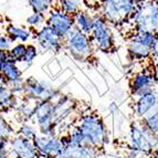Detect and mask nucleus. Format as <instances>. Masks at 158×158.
I'll return each mask as SVG.
<instances>
[{"label": "nucleus", "instance_id": "obj_1", "mask_svg": "<svg viewBox=\"0 0 158 158\" xmlns=\"http://www.w3.org/2000/svg\"><path fill=\"white\" fill-rule=\"evenodd\" d=\"M77 126L84 136L85 144L101 149L110 142L107 127L101 116L93 112L83 113L77 119Z\"/></svg>", "mask_w": 158, "mask_h": 158}, {"label": "nucleus", "instance_id": "obj_2", "mask_svg": "<svg viewBox=\"0 0 158 158\" xmlns=\"http://www.w3.org/2000/svg\"><path fill=\"white\" fill-rule=\"evenodd\" d=\"M136 7L132 0H100L98 13L111 26H124L129 22Z\"/></svg>", "mask_w": 158, "mask_h": 158}, {"label": "nucleus", "instance_id": "obj_3", "mask_svg": "<svg viewBox=\"0 0 158 158\" xmlns=\"http://www.w3.org/2000/svg\"><path fill=\"white\" fill-rule=\"evenodd\" d=\"M128 23L132 24L134 32L158 33V0H146L137 5Z\"/></svg>", "mask_w": 158, "mask_h": 158}, {"label": "nucleus", "instance_id": "obj_4", "mask_svg": "<svg viewBox=\"0 0 158 158\" xmlns=\"http://www.w3.org/2000/svg\"><path fill=\"white\" fill-rule=\"evenodd\" d=\"M64 49L69 54L79 62H86L93 58L95 48L90 35L74 28L64 38Z\"/></svg>", "mask_w": 158, "mask_h": 158}, {"label": "nucleus", "instance_id": "obj_5", "mask_svg": "<svg viewBox=\"0 0 158 158\" xmlns=\"http://www.w3.org/2000/svg\"><path fill=\"white\" fill-rule=\"evenodd\" d=\"M62 94L59 87L44 80L30 77L24 80V92L21 98L32 102H54Z\"/></svg>", "mask_w": 158, "mask_h": 158}, {"label": "nucleus", "instance_id": "obj_6", "mask_svg": "<svg viewBox=\"0 0 158 158\" xmlns=\"http://www.w3.org/2000/svg\"><path fill=\"white\" fill-rule=\"evenodd\" d=\"M93 19H94V26L90 37L95 51L104 53L112 52L115 49V38L112 26L98 12L93 15Z\"/></svg>", "mask_w": 158, "mask_h": 158}, {"label": "nucleus", "instance_id": "obj_7", "mask_svg": "<svg viewBox=\"0 0 158 158\" xmlns=\"http://www.w3.org/2000/svg\"><path fill=\"white\" fill-rule=\"evenodd\" d=\"M157 33L137 31L129 37L127 41V52L134 61L149 60L153 52Z\"/></svg>", "mask_w": 158, "mask_h": 158}, {"label": "nucleus", "instance_id": "obj_8", "mask_svg": "<svg viewBox=\"0 0 158 158\" xmlns=\"http://www.w3.org/2000/svg\"><path fill=\"white\" fill-rule=\"evenodd\" d=\"M129 146L143 155H150L158 148V136L148 131L142 121L138 119L129 128Z\"/></svg>", "mask_w": 158, "mask_h": 158}, {"label": "nucleus", "instance_id": "obj_9", "mask_svg": "<svg viewBox=\"0 0 158 158\" xmlns=\"http://www.w3.org/2000/svg\"><path fill=\"white\" fill-rule=\"evenodd\" d=\"M32 122H34L39 134L44 136L59 135L53 115V102H38Z\"/></svg>", "mask_w": 158, "mask_h": 158}, {"label": "nucleus", "instance_id": "obj_10", "mask_svg": "<svg viewBox=\"0 0 158 158\" xmlns=\"http://www.w3.org/2000/svg\"><path fill=\"white\" fill-rule=\"evenodd\" d=\"M33 39L39 51L42 52L59 53L64 49V39L48 24L34 31Z\"/></svg>", "mask_w": 158, "mask_h": 158}, {"label": "nucleus", "instance_id": "obj_11", "mask_svg": "<svg viewBox=\"0 0 158 158\" xmlns=\"http://www.w3.org/2000/svg\"><path fill=\"white\" fill-rule=\"evenodd\" d=\"M158 87V75L155 70L145 69L133 74L129 80V93L132 98H136L144 93L157 89Z\"/></svg>", "mask_w": 158, "mask_h": 158}, {"label": "nucleus", "instance_id": "obj_12", "mask_svg": "<svg viewBox=\"0 0 158 158\" xmlns=\"http://www.w3.org/2000/svg\"><path fill=\"white\" fill-rule=\"evenodd\" d=\"M77 108V103L70 94H62L53 102V115L56 128L66 124Z\"/></svg>", "mask_w": 158, "mask_h": 158}, {"label": "nucleus", "instance_id": "obj_13", "mask_svg": "<svg viewBox=\"0 0 158 158\" xmlns=\"http://www.w3.org/2000/svg\"><path fill=\"white\" fill-rule=\"evenodd\" d=\"M45 24L51 27L64 39L74 29V19L73 16L54 7L47 13Z\"/></svg>", "mask_w": 158, "mask_h": 158}, {"label": "nucleus", "instance_id": "obj_14", "mask_svg": "<svg viewBox=\"0 0 158 158\" xmlns=\"http://www.w3.org/2000/svg\"><path fill=\"white\" fill-rule=\"evenodd\" d=\"M33 142L40 158H58L63 149V142L60 135L44 136L39 134Z\"/></svg>", "mask_w": 158, "mask_h": 158}, {"label": "nucleus", "instance_id": "obj_15", "mask_svg": "<svg viewBox=\"0 0 158 158\" xmlns=\"http://www.w3.org/2000/svg\"><path fill=\"white\" fill-rule=\"evenodd\" d=\"M11 158H40L34 142L19 135H13L9 139Z\"/></svg>", "mask_w": 158, "mask_h": 158}, {"label": "nucleus", "instance_id": "obj_16", "mask_svg": "<svg viewBox=\"0 0 158 158\" xmlns=\"http://www.w3.org/2000/svg\"><path fill=\"white\" fill-rule=\"evenodd\" d=\"M158 106V87L144 93L134 101V114L138 119L145 118Z\"/></svg>", "mask_w": 158, "mask_h": 158}, {"label": "nucleus", "instance_id": "obj_17", "mask_svg": "<svg viewBox=\"0 0 158 158\" xmlns=\"http://www.w3.org/2000/svg\"><path fill=\"white\" fill-rule=\"evenodd\" d=\"M5 33L13 43H24L27 44L33 39L34 31L28 27L17 26L13 23H8L6 27Z\"/></svg>", "mask_w": 158, "mask_h": 158}, {"label": "nucleus", "instance_id": "obj_18", "mask_svg": "<svg viewBox=\"0 0 158 158\" xmlns=\"http://www.w3.org/2000/svg\"><path fill=\"white\" fill-rule=\"evenodd\" d=\"M0 74L3 77L7 85L11 84L13 82L22 80V70L19 66V63L16 61L11 60L10 58L6 61L5 64L0 69Z\"/></svg>", "mask_w": 158, "mask_h": 158}, {"label": "nucleus", "instance_id": "obj_19", "mask_svg": "<svg viewBox=\"0 0 158 158\" xmlns=\"http://www.w3.org/2000/svg\"><path fill=\"white\" fill-rule=\"evenodd\" d=\"M35 106H37L35 102L26 100V98H20L18 105L13 110L16 112L18 121H20V123L33 121L34 114H35Z\"/></svg>", "mask_w": 158, "mask_h": 158}, {"label": "nucleus", "instance_id": "obj_20", "mask_svg": "<svg viewBox=\"0 0 158 158\" xmlns=\"http://www.w3.org/2000/svg\"><path fill=\"white\" fill-rule=\"evenodd\" d=\"M19 101L20 98L11 92L8 85H0V113L13 111Z\"/></svg>", "mask_w": 158, "mask_h": 158}, {"label": "nucleus", "instance_id": "obj_21", "mask_svg": "<svg viewBox=\"0 0 158 158\" xmlns=\"http://www.w3.org/2000/svg\"><path fill=\"white\" fill-rule=\"evenodd\" d=\"M74 19V28L83 33L91 35L94 26V19L93 15L87 10H80L73 16Z\"/></svg>", "mask_w": 158, "mask_h": 158}, {"label": "nucleus", "instance_id": "obj_22", "mask_svg": "<svg viewBox=\"0 0 158 158\" xmlns=\"http://www.w3.org/2000/svg\"><path fill=\"white\" fill-rule=\"evenodd\" d=\"M56 7L64 12L74 16L80 10H82L81 0H56Z\"/></svg>", "mask_w": 158, "mask_h": 158}, {"label": "nucleus", "instance_id": "obj_23", "mask_svg": "<svg viewBox=\"0 0 158 158\" xmlns=\"http://www.w3.org/2000/svg\"><path fill=\"white\" fill-rule=\"evenodd\" d=\"M28 5L34 12L47 15L52 8L56 7V0H27Z\"/></svg>", "mask_w": 158, "mask_h": 158}, {"label": "nucleus", "instance_id": "obj_24", "mask_svg": "<svg viewBox=\"0 0 158 158\" xmlns=\"http://www.w3.org/2000/svg\"><path fill=\"white\" fill-rule=\"evenodd\" d=\"M17 135L24 137L27 139L34 140L39 135V131L32 122H23V123H20V125H19L18 134Z\"/></svg>", "mask_w": 158, "mask_h": 158}, {"label": "nucleus", "instance_id": "obj_25", "mask_svg": "<svg viewBox=\"0 0 158 158\" xmlns=\"http://www.w3.org/2000/svg\"><path fill=\"white\" fill-rule=\"evenodd\" d=\"M45 20H47V16H45V15L32 11L29 16L27 17L26 23L28 28H30V29L33 30V31H37L41 27L44 26Z\"/></svg>", "mask_w": 158, "mask_h": 158}, {"label": "nucleus", "instance_id": "obj_26", "mask_svg": "<svg viewBox=\"0 0 158 158\" xmlns=\"http://www.w3.org/2000/svg\"><path fill=\"white\" fill-rule=\"evenodd\" d=\"M142 123L146 126L148 131L158 136V106L150 114H148L145 118L140 119Z\"/></svg>", "mask_w": 158, "mask_h": 158}, {"label": "nucleus", "instance_id": "obj_27", "mask_svg": "<svg viewBox=\"0 0 158 158\" xmlns=\"http://www.w3.org/2000/svg\"><path fill=\"white\" fill-rule=\"evenodd\" d=\"M38 56H39V49H38L37 45L32 44V43L27 44L26 54H24V58L21 62L23 64L24 69H29L34 63V61L38 58Z\"/></svg>", "mask_w": 158, "mask_h": 158}, {"label": "nucleus", "instance_id": "obj_28", "mask_svg": "<svg viewBox=\"0 0 158 158\" xmlns=\"http://www.w3.org/2000/svg\"><path fill=\"white\" fill-rule=\"evenodd\" d=\"M15 135V128L12 124L6 118L2 113H0V139H10Z\"/></svg>", "mask_w": 158, "mask_h": 158}, {"label": "nucleus", "instance_id": "obj_29", "mask_svg": "<svg viewBox=\"0 0 158 158\" xmlns=\"http://www.w3.org/2000/svg\"><path fill=\"white\" fill-rule=\"evenodd\" d=\"M26 50L27 44H24V43H15L10 48V50L8 51L9 58L11 60L16 61L17 63H21L24 58V54H26Z\"/></svg>", "mask_w": 158, "mask_h": 158}, {"label": "nucleus", "instance_id": "obj_30", "mask_svg": "<svg viewBox=\"0 0 158 158\" xmlns=\"http://www.w3.org/2000/svg\"><path fill=\"white\" fill-rule=\"evenodd\" d=\"M13 42L6 33H0V51H9Z\"/></svg>", "mask_w": 158, "mask_h": 158}, {"label": "nucleus", "instance_id": "obj_31", "mask_svg": "<svg viewBox=\"0 0 158 158\" xmlns=\"http://www.w3.org/2000/svg\"><path fill=\"white\" fill-rule=\"evenodd\" d=\"M0 158H11L9 149V139H0Z\"/></svg>", "mask_w": 158, "mask_h": 158}, {"label": "nucleus", "instance_id": "obj_32", "mask_svg": "<svg viewBox=\"0 0 158 158\" xmlns=\"http://www.w3.org/2000/svg\"><path fill=\"white\" fill-rule=\"evenodd\" d=\"M150 59H152V63H153V69L155 70V72L158 75V33L157 37H156V41L155 44H154V49L153 52H152Z\"/></svg>", "mask_w": 158, "mask_h": 158}, {"label": "nucleus", "instance_id": "obj_33", "mask_svg": "<svg viewBox=\"0 0 158 158\" xmlns=\"http://www.w3.org/2000/svg\"><path fill=\"white\" fill-rule=\"evenodd\" d=\"M142 155H143V154L139 153L138 150H136L135 148H133V147H131V146H129L128 149H127V152H126V155H125V157H126V158H140V156H142Z\"/></svg>", "mask_w": 158, "mask_h": 158}, {"label": "nucleus", "instance_id": "obj_34", "mask_svg": "<svg viewBox=\"0 0 158 158\" xmlns=\"http://www.w3.org/2000/svg\"><path fill=\"white\" fill-rule=\"evenodd\" d=\"M82 3L86 5L87 7H91V8H98V5H100V0H81Z\"/></svg>", "mask_w": 158, "mask_h": 158}, {"label": "nucleus", "instance_id": "obj_35", "mask_svg": "<svg viewBox=\"0 0 158 158\" xmlns=\"http://www.w3.org/2000/svg\"><path fill=\"white\" fill-rule=\"evenodd\" d=\"M9 59L8 51H0V69L5 64V62Z\"/></svg>", "mask_w": 158, "mask_h": 158}, {"label": "nucleus", "instance_id": "obj_36", "mask_svg": "<svg viewBox=\"0 0 158 158\" xmlns=\"http://www.w3.org/2000/svg\"><path fill=\"white\" fill-rule=\"evenodd\" d=\"M108 110L112 112V113H116V112L118 111V104L116 102H112L108 106Z\"/></svg>", "mask_w": 158, "mask_h": 158}, {"label": "nucleus", "instance_id": "obj_37", "mask_svg": "<svg viewBox=\"0 0 158 158\" xmlns=\"http://www.w3.org/2000/svg\"><path fill=\"white\" fill-rule=\"evenodd\" d=\"M152 155H153V158H158V148H157V149L154 150Z\"/></svg>", "mask_w": 158, "mask_h": 158}, {"label": "nucleus", "instance_id": "obj_38", "mask_svg": "<svg viewBox=\"0 0 158 158\" xmlns=\"http://www.w3.org/2000/svg\"><path fill=\"white\" fill-rule=\"evenodd\" d=\"M132 1L134 3H136V5H139V3L144 2V1H146V0H132Z\"/></svg>", "mask_w": 158, "mask_h": 158}, {"label": "nucleus", "instance_id": "obj_39", "mask_svg": "<svg viewBox=\"0 0 158 158\" xmlns=\"http://www.w3.org/2000/svg\"><path fill=\"white\" fill-rule=\"evenodd\" d=\"M1 23H2V17L0 16V24H1Z\"/></svg>", "mask_w": 158, "mask_h": 158}]
</instances>
